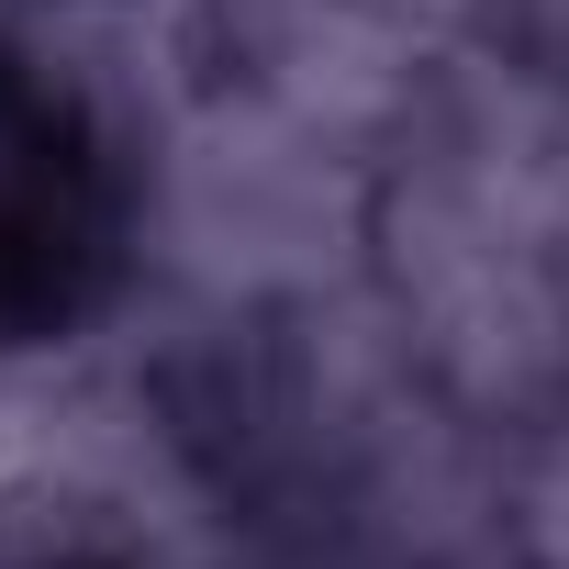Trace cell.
I'll list each match as a JSON object with an SVG mask.
<instances>
[{"label": "cell", "mask_w": 569, "mask_h": 569, "mask_svg": "<svg viewBox=\"0 0 569 569\" xmlns=\"http://www.w3.org/2000/svg\"><path fill=\"white\" fill-rule=\"evenodd\" d=\"M112 268V168L90 112L0 57V325H57Z\"/></svg>", "instance_id": "1"}]
</instances>
